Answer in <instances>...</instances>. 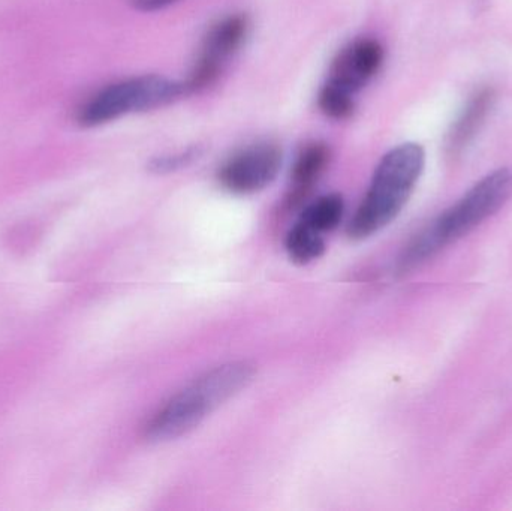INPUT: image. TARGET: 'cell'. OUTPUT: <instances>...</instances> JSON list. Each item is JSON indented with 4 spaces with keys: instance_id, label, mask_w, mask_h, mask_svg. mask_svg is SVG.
Returning <instances> with one entry per match:
<instances>
[{
    "instance_id": "obj_1",
    "label": "cell",
    "mask_w": 512,
    "mask_h": 511,
    "mask_svg": "<svg viewBox=\"0 0 512 511\" xmlns=\"http://www.w3.org/2000/svg\"><path fill=\"white\" fill-rule=\"evenodd\" d=\"M252 363H225L210 369L174 395L147 425L150 441H170L197 428L216 408L245 389L255 377Z\"/></svg>"
},
{
    "instance_id": "obj_2",
    "label": "cell",
    "mask_w": 512,
    "mask_h": 511,
    "mask_svg": "<svg viewBox=\"0 0 512 511\" xmlns=\"http://www.w3.org/2000/svg\"><path fill=\"white\" fill-rule=\"evenodd\" d=\"M511 197L512 167L493 171L411 240L400 255L399 269H412L433 257L498 212Z\"/></svg>"
},
{
    "instance_id": "obj_3",
    "label": "cell",
    "mask_w": 512,
    "mask_h": 511,
    "mask_svg": "<svg viewBox=\"0 0 512 511\" xmlns=\"http://www.w3.org/2000/svg\"><path fill=\"white\" fill-rule=\"evenodd\" d=\"M424 162V149L417 143L400 144L381 159L349 224L352 239L373 236L397 218L423 173Z\"/></svg>"
},
{
    "instance_id": "obj_4",
    "label": "cell",
    "mask_w": 512,
    "mask_h": 511,
    "mask_svg": "<svg viewBox=\"0 0 512 511\" xmlns=\"http://www.w3.org/2000/svg\"><path fill=\"white\" fill-rule=\"evenodd\" d=\"M185 81L150 74L126 78L99 90L78 111L83 128H95L132 113L156 110L188 95Z\"/></svg>"
},
{
    "instance_id": "obj_5",
    "label": "cell",
    "mask_w": 512,
    "mask_h": 511,
    "mask_svg": "<svg viewBox=\"0 0 512 511\" xmlns=\"http://www.w3.org/2000/svg\"><path fill=\"white\" fill-rule=\"evenodd\" d=\"M249 27L246 15L234 14L222 18L209 30L200 57L185 81L189 93L206 89L221 77L228 60L245 44Z\"/></svg>"
},
{
    "instance_id": "obj_6",
    "label": "cell",
    "mask_w": 512,
    "mask_h": 511,
    "mask_svg": "<svg viewBox=\"0 0 512 511\" xmlns=\"http://www.w3.org/2000/svg\"><path fill=\"white\" fill-rule=\"evenodd\" d=\"M282 149L274 143H258L234 153L219 170V182L227 191L251 195L274 182L282 168Z\"/></svg>"
},
{
    "instance_id": "obj_7",
    "label": "cell",
    "mask_w": 512,
    "mask_h": 511,
    "mask_svg": "<svg viewBox=\"0 0 512 511\" xmlns=\"http://www.w3.org/2000/svg\"><path fill=\"white\" fill-rule=\"evenodd\" d=\"M384 47L376 39H357L340 51L331 66L327 83L357 95L381 69Z\"/></svg>"
},
{
    "instance_id": "obj_8",
    "label": "cell",
    "mask_w": 512,
    "mask_h": 511,
    "mask_svg": "<svg viewBox=\"0 0 512 511\" xmlns=\"http://www.w3.org/2000/svg\"><path fill=\"white\" fill-rule=\"evenodd\" d=\"M330 162V149L324 143L307 144L295 159L292 165L291 179H289L288 201L289 206L300 203L307 197L313 186L318 183Z\"/></svg>"
},
{
    "instance_id": "obj_9",
    "label": "cell",
    "mask_w": 512,
    "mask_h": 511,
    "mask_svg": "<svg viewBox=\"0 0 512 511\" xmlns=\"http://www.w3.org/2000/svg\"><path fill=\"white\" fill-rule=\"evenodd\" d=\"M493 102H495V95L490 89L480 90L469 99L465 110L462 111L448 134V150L453 155L463 152L465 147H468V144L474 140L475 135L483 126L484 120L489 116Z\"/></svg>"
},
{
    "instance_id": "obj_10",
    "label": "cell",
    "mask_w": 512,
    "mask_h": 511,
    "mask_svg": "<svg viewBox=\"0 0 512 511\" xmlns=\"http://www.w3.org/2000/svg\"><path fill=\"white\" fill-rule=\"evenodd\" d=\"M345 201L340 194L322 195L301 213L298 222L316 233H330L342 221Z\"/></svg>"
},
{
    "instance_id": "obj_11",
    "label": "cell",
    "mask_w": 512,
    "mask_h": 511,
    "mask_svg": "<svg viewBox=\"0 0 512 511\" xmlns=\"http://www.w3.org/2000/svg\"><path fill=\"white\" fill-rule=\"evenodd\" d=\"M285 248L289 258L295 264L304 266V264L312 263L313 260H318L324 254L325 240L322 234L310 230L306 225L297 221L286 234Z\"/></svg>"
},
{
    "instance_id": "obj_12",
    "label": "cell",
    "mask_w": 512,
    "mask_h": 511,
    "mask_svg": "<svg viewBox=\"0 0 512 511\" xmlns=\"http://www.w3.org/2000/svg\"><path fill=\"white\" fill-rule=\"evenodd\" d=\"M318 104L322 113L330 119L345 120L354 113L355 96L343 92L339 87L325 83L319 93Z\"/></svg>"
},
{
    "instance_id": "obj_13",
    "label": "cell",
    "mask_w": 512,
    "mask_h": 511,
    "mask_svg": "<svg viewBox=\"0 0 512 511\" xmlns=\"http://www.w3.org/2000/svg\"><path fill=\"white\" fill-rule=\"evenodd\" d=\"M201 150L198 147L183 150V152L174 153V155L159 156L150 162V171L158 174L173 173L186 165L194 162L200 156Z\"/></svg>"
},
{
    "instance_id": "obj_14",
    "label": "cell",
    "mask_w": 512,
    "mask_h": 511,
    "mask_svg": "<svg viewBox=\"0 0 512 511\" xmlns=\"http://www.w3.org/2000/svg\"><path fill=\"white\" fill-rule=\"evenodd\" d=\"M177 2H179V0H132L135 8L144 12L159 11V9L168 8V6Z\"/></svg>"
}]
</instances>
